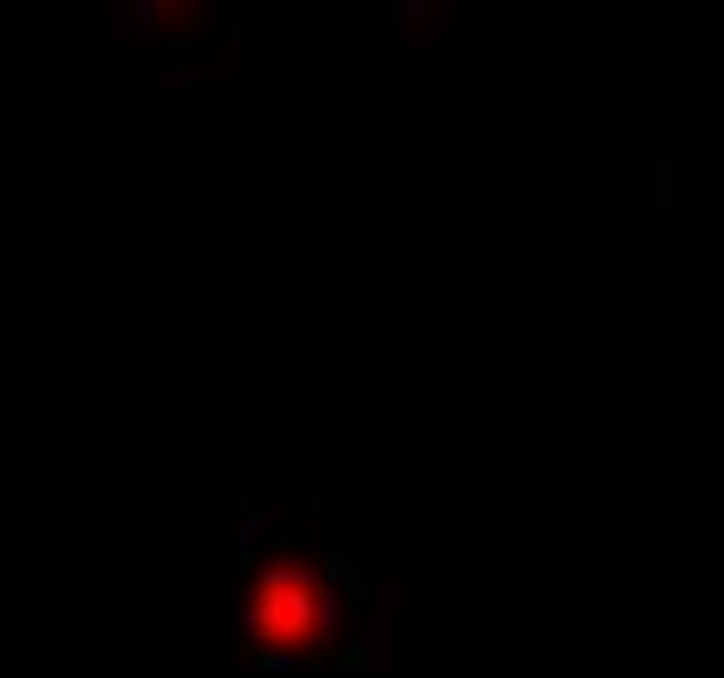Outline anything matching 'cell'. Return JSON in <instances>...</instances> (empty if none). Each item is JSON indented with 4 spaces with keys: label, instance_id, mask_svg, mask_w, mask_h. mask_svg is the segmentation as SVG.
<instances>
[{
    "label": "cell",
    "instance_id": "cell-1",
    "mask_svg": "<svg viewBox=\"0 0 724 678\" xmlns=\"http://www.w3.org/2000/svg\"><path fill=\"white\" fill-rule=\"evenodd\" d=\"M334 627V595L302 564H272L245 600V632L272 653H308Z\"/></svg>",
    "mask_w": 724,
    "mask_h": 678
}]
</instances>
